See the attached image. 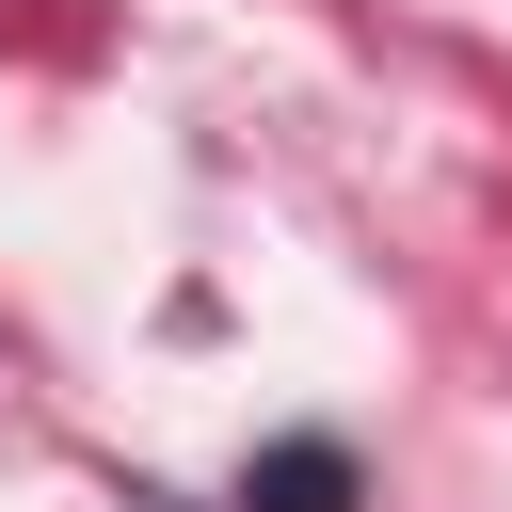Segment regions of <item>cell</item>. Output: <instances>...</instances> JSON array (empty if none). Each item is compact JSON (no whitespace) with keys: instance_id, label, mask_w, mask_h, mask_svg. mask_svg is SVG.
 <instances>
[{"instance_id":"6da1fadb","label":"cell","mask_w":512,"mask_h":512,"mask_svg":"<svg viewBox=\"0 0 512 512\" xmlns=\"http://www.w3.org/2000/svg\"><path fill=\"white\" fill-rule=\"evenodd\" d=\"M240 512H352V448H320V432H288V448H256V480H240Z\"/></svg>"}]
</instances>
